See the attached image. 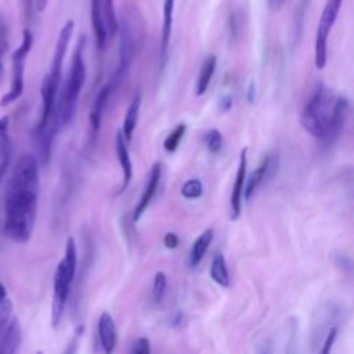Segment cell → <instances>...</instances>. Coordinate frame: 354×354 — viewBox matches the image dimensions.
I'll return each mask as SVG.
<instances>
[{
	"instance_id": "36",
	"label": "cell",
	"mask_w": 354,
	"mask_h": 354,
	"mask_svg": "<svg viewBox=\"0 0 354 354\" xmlns=\"http://www.w3.org/2000/svg\"><path fill=\"white\" fill-rule=\"evenodd\" d=\"M181 322H183V313L178 311V313L174 314V318L171 319V326H173V328H178Z\"/></svg>"
},
{
	"instance_id": "33",
	"label": "cell",
	"mask_w": 354,
	"mask_h": 354,
	"mask_svg": "<svg viewBox=\"0 0 354 354\" xmlns=\"http://www.w3.org/2000/svg\"><path fill=\"white\" fill-rule=\"evenodd\" d=\"M178 236L174 232H167L163 238V243L167 249H176L178 246Z\"/></svg>"
},
{
	"instance_id": "9",
	"label": "cell",
	"mask_w": 354,
	"mask_h": 354,
	"mask_svg": "<svg viewBox=\"0 0 354 354\" xmlns=\"http://www.w3.org/2000/svg\"><path fill=\"white\" fill-rule=\"evenodd\" d=\"M133 59V40H131V33L129 29V25L124 22L120 28V46H119V62L118 68L113 73V77L111 79V84L116 87L119 82L123 79L124 73L127 72L130 64Z\"/></svg>"
},
{
	"instance_id": "15",
	"label": "cell",
	"mask_w": 354,
	"mask_h": 354,
	"mask_svg": "<svg viewBox=\"0 0 354 354\" xmlns=\"http://www.w3.org/2000/svg\"><path fill=\"white\" fill-rule=\"evenodd\" d=\"M10 118H0V184L6 177V173L11 160V140H10Z\"/></svg>"
},
{
	"instance_id": "8",
	"label": "cell",
	"mask_w": 354,
	"mask_h": 354,
	"mask_svg": "<svg viewBox=\"0 0 354 354\" xmlns=\"http://www.w3.org/2000/svg\"><path fill=\"white\" fill-rule=\"evenodd\" d=\"M350 115V102L346 97H336L333 106H332V112L329 116V122L325 130L324 137L321 138L326 145H332L342 134L346 122L348 119Z\"/></svg>"
},
{
	"instance_id": "19",
	"label": "cell",
	"mask_w": 354,
	"mask_h": 354,
	"mask_svg": "<svg viewBox=\"0 0 354 354\" xmlns=\"http://www.w3.org/2000/svg\"><path fill=\"white\" fill-rule=\"evenodd\" d=\"M213 241V230L212 228H207L192 243V248H191V252H189V256H188V264L191 268H195L196 266H199V263L202 261V259L205 257L207 249H209V245L212 243Z\"/></svg>"
},
{
	"instance_id": "23",
	"label": "cell",
	"mask_w": 354,
	"mask_h": 354,
	"mask_svg": "<svg viewBox=\"0 0 354 354\" xmlns=\"http://www.w3.org/2000/svg\"><path fill=\"white\" fill-rule=\"evenodd\" d=\"M210 277L217 285H220L223 288L230 286V274H228L225 259L221 253H214V256L212 259Z\"/></svg>"
},
{
	"instance_id": "17",
	"label": "cell",
	"mask_w": 354,
	"mask_h": 354,
	"mask_svg": "<svg viewBox=\"0 0 354 354\" xmlns=\"http://www.w3.org/2000/svg\"><path fill=\"white\" fill-rule=\"evenodd\" d=\"M176 0H163L162 10V28H160V57L165 59L170 37H171V25H173V11Z\"/></svg>"
},
{
	"instance_id": "1",
	"label": "cell",
	"mask_w": 354,
	"mask_h": 354,
	"mask_svg": "<svg viewBox=\"0 0 354 354\" xmlns=\"http://www.w3.org/2000/svg\"><path fill=\"white\" fill-rule=\"evenodd\" d=\"M39 196V163L36 156L25 153L8 177L4 195L3 234L15 243L30 239Z\"/></svg>"
},
{
	"instance_id": "4",
	"label": "cell",
	"mask_w": 354,
	"mask_h": 354,
	"mask_svg": "<svg viewBox=\"0 0 354 354\" xmlns=\"http://www.w3.org/2000/svg\"><path fill=\"white\" fill-rule=\"evenodd\" d=\"M77 267V252L75 239L69 236L65 242L64 257L59 260L54 272L53 281V301H51V324L57 328L62 319L65 306L71 293Z\"/></svg>"
},
{
	"instance_id": "13",
	"label": "cell",
	"mask_w": 354,
	"mask_h": 354,
	"mask_svg": "<svg viewBox=\"0 0 354 354\" xmlns=\"http://www.w3.org/2000/svg\"><path fill=\"white\" fill-rule=\"evenodd\" d=\"M98 337L102 350L109 354L115 350L118 342V330L115 321L109 313H102L98 318Z\"/></svg>"
},
{
	"instance_id": "30",
	"label": "cell",
	"mask_w": 354,
	"mask_h": 354,
	"mask_svg": "<svg viewBox=\"0 0 354 354\" xmlns=\"http://www.w3.org/2000/svg\"><path fill=\"white\" fill-rule=\"evenodd\" d=\"M7 47H8V25L6 22L4 17L0 15V82L3 77V72H4L3 55L7 51Z\"/></svg>"
},
{
	"instance_id": "10",
	"label": "cell",
	"mask_w": 354,
	"mask_h": 354,
	"mask_svg": "<svg viewBox=\"0 0 354 354\" xmlns=\"http://www.w3.org/2000/svg\"><path fill=\"white\" fill-rule=\"evenodd\" d=\"M246 165H248V148H243L239 155V165H238L236 177H235L232 192H231V201H230L231 220H236L241 214L242 194H243V187L246 180Z\"/></svg>"
},
{
	"instance_id": "39",
	"label": "cell",
	"mask_w": 354,
	"mask_h": 354,
	"mask_svg": "<svg viewBox=\"0 0 354 354\" xmlns=\"http://www.w3.org/2000/svg\"><path fill=\"white\" fill-rule=\"evenodd\" d=\"M7 297V290H6V286L0 282V301L4 300Z\"/></svg>"
},
{
	"instance_id": "25",
	"label": "cell",
	"mask_w": 354,
	"mask_h": 354,
	"mask_svg": "<svg viewBox=\"0 0 354 354\" xmlns=\"http://www.w3.org/2000/svg\"><path fill=\"white\" fill-rule=\"evenodd\" d=\"M166 289H167L166 274L162 271L155 272L153 281H152V299L155 300V303H160L163 300Z\"/></svg>"
},
{
	"instance_id": "38",
	"label": "cell",
	"mask_w": 354,
	"mask_h": 354,
	"mask_svg": "<svg viewBox=\"0 0 354 354\" xmlns=\"http://www.w3.org/2000/svg\"><path fill=\"white\" fill-rule=\"evenodd\" d=\"M248 101L249 102H253V100H254V83L252 82L250 84H249V88H248Z\"/></svg>"
},
{
	"instance_id": "14",
	"label": "cell",
	"mask_w": 354,
	"mask_h": 354,
	"mask_svg": "<svg viewBox=\"0 0 354 354\" xmlns=\"http://www.w3.org/2000/svg\"><path fill=\"white\" fill-rule=\"evenodd\" d=\"M113 90H115V87L111 83H108L106 86H104L98 91V94H97V97L94 100V104H93V108H91V112H90V116H88L93 137H95L98 134L100 129H101V120H102L104 108H105L106 101H108V98H109V95L112 94Z\"/></svg>"
},
{
	"instance_id": "32",
	"label": "cell",
	"mask_w": 354,
	"mask_h": 354,
	"mask_svg": "<svg viewBox=\"0 0 354 354\" xmlns=\"http://www.w3.org/2000/svg\"><path fill=\"white\" fill-rule=\"evenodd\" d=\"M130 353L133 354H148L151 353V344H149V340L147 337H138L131 348H130Z\"/></svg>"
},
{
	"instance_id": "26",
	"label": "cell",
	"mask_w": 354,
	"mask_h": 354,
	"mask_svg": "<svg viewBox=\"0 0 354 354\" xmlns=\"http://www.w3.org/2000/svg\"><path fill=\"white\" fill-rule=\"evenodd\" d=\"M185 130H187V126H185L184 123L178 124L177 127H174V129L171 130V133H170V134L166 137V140L163 141V147H165V149H166L167 152H170V153L176 152V149L178 148V144H180V141H181V138H183Z\"/></svg>"
},
{
	"instance_id": "31",
	"label": "cell",
	"mask_w": 354,
	"mask_h": 354,
	"mask_svg": "<svg viewBox=\"0 0 354 354\" xmlns=\"http://www.w3.org/2000/svg\"><path fill=\"white\" fill-rule=\"evenodd\" d=\"M336 336H337V326L333 325V326H330L328 329V332L325 335V339H324V343H322L324 346L321 348L322 354H328L332 350V346H333V343L336 340Z\"/></svg>"
},
{
	"instance_id": "20",
	"label": "cell",
	"mask_w": 354,
	"mask_h": 354,
	"mask_svg": "<svg viewBox=\"0 0 354 354\" xmlns=\"http://www.w3.org/2000/svg\"><path fill=\"white\" fill-rule=\"evenodd\" d=\"M268 165H270V153H267L261 158L259 167L249 176L248 183L243 187V194H242V196H245L246 201L250 199V196L256 192L259 185L268 177Z\"/></svg>"
},
{
	"instance_id": "24",
	"label": "cell",
	"mask_w": 354,
	"mask_h": 354,
	"mask_svg": "<svg viewBox=\"0 0 354 354\" xmlns=\"http://www.w3.org/2000/svg\"><path fill=\"white\" fill-rule=\"evenodd\" d=\"M102 19H104L106 36L113 37L119 30V22L115 11V0L102 1Z\"/></svg>"
},
{
	"instance_id": "12",
	"label": "cell",
	"mask_w": 354,
	"mask_h": 354,
	"mask_svg": "<svg viewBox=\"0 0 354 354\" xmlns=\"http://www.w3.org/2000/svg\"><path fill=\"white\" fill-rule=\"evenodd\" d=\"M115 148H116V155H118L119 165H120L122 171H123V181H122L120 188L116 192V195H120V194H123L127 189V187L130 185L131 177H133V163H131V159H130V155H129V149H127V145H126V140L123 138L122 130H119L116 133Z\"/></svg>"
},
{
	"instance_id": "35",
	"label": "cell",
	"mask_w": 354,
	"mask_h": 354,
	"mask_svg": "<svg viewBox=\"0 0 354 354\" xmlns=\"http://www.w3.org/2000/svg\"><path fill=\"white\" fill-rule=\"evenodd\" d=\"M231 106H232V97L231 95H224L220 101V108L227 112V111L231 109Z\"/></svg>"
},
{
	"instance_id": "16",
	"label": "cell",
	"mask_w": 354,
	"mask_h": 354,
	"mask_svg": "<svg viewBox=\"0 0 354 354\" xmlns=\"http://www.w3.org/2000/svg\"><path fill=\"white\" fill-rule=\"evenodd\" d=\"M22 340V329H21V324L19 319L17 317H11L4 336L1 339V344H0V354H12L18 350L19 344Z\"/></svg>"
},
{
	"instance_id": "28",
	"label": "cell",
	"mask_w": 354,
	"mask_h": 354,
	"mask_svg": "<svg viewBox=\"0 0 354 354\" xmlns=\"http://www.w3.org/2000/svg\"><path fill=\"white\" fill-rule=\"evenodd\" d=\"M203 194V184L199 178H191L181 187V195L187 199H196Z\"/></svg>"
},
{
	"instance_id": "21",
	"label": "cell",
	"mask_w": 354,
	"mask_h": 354,
	"mask_svg": "<svg viewBox=\"0 0 354 354\" xmlns=\"http://www.w3.org/2000/svg\"><path fill=\"white\" fill-rule=\"evenodd\" d=\"M140 106H141V94L137 91L130 104H129V108L126 111V115H124V120H123V130H122V134H123V138L126 140V142H129L133 137V133L136 130V126H137V120H138V112H140Z\"/></svg>"
},
{
	"instance_id": "7",
	"label": "cell",
	"mask_w": 354,
	"mask_h": 354,
	"mask_svg": "<svg viewBox=\"0 0 354 354\" xmlns=\"http://www.w3.org/2000/svg\"><path fill=\"white\" fill-rule=\"evenodd\" d=\"M343 0H326L322 14L318 21L317 35H315V66L317 69H324L328 58V37L330 29L333 28L339 11L342 8Z\"/></svg>"
},
{
	"instance_id": "34",
	"label": "cell",
	"mask_w": 354,
	"mask_h": 354,
	"mask_svg": "<svg viewBox=\"0 0 354 354\" xmlns=\"http://www.w3.org/2000/svg\"><path fill=\"white\" fill-rule=\"evenodd\" d=\"M286 0H267V7L271 12H278L283 4H285Z\"/></svg>"
},
{
	"instance_id": "3",
	"label": "cell",
	"mask_w": 354,
	"mask_h": 354,
	"mask_svg": "<svg viewBox=\"0 0 354 354\" xmlns=\"http://www.w3.org/2000/svg\"><path fill=\"white\" fill-rule=\"evenodd\" d=\"M84 44H86V39L84 36H80L73 51L68 79L55 104V109H57V115L61 122V126H66L72 122L75 116L76 105H77V98L80 95V91L86 80V64L83 58Z\"/></svg>"
},
{
	"instance_id": "5",
	"label": "cell",
	"mask_w": 354,
	"mask_h": 354,
	"mask_svg": "<svg viewBox=\"0 0 354 354\" xmlns=\"http://www.w3.org/2000/svg\"><path fill=\"white\" fill-rule=\"evenodd\" d=\"M335 102V95L330 88L318 82L303 106L300 123L303 129L315 138H322L329 122L332 106Z\"/></svg>"
},
{
	"instance_id": "27",
	"label": "cell",
	"mask_w": 354,
	"mask_h": 354,
	"mask_svg": "<svg viewBox=\"0 0 354 354\" xmlns=\"http://www.w3.org/2000/svg\"><path fill=\"white\" fill-rule=\"evenodd\" d=\"M203 144L206 149L212 153H216L223 147V136L217 129H210L203 134Z\"/></svg>"
},
{
	"instance_id": "37",
	"label": "cell",
	"mask_w": 354,
	"mask_h": 354,
	"mask_svg": "<svg viewBox=\"0 0 354 354\" xmlns=\"http://www.w3.org/2000/svg\"><path fill=\"white\" fill-rule=\"evenodd\" d=\"M47 4H48V0H35V7H36V11L39 12H43Z\"/></svg>"
},
{
	"instance_id": "29",
	"label": "cell",
	"mask_w": 354,
	"mask_h": 354,
	"mask_svg": "<svg viewBox=\"0 0 354 354\" xmlns=\"http://www.w3.org/2000/svg\"><path fill=\"white\" fill-rule=\"evenodd\" d=\"M11 317H12V303L10 301V299L6 297L4 300L0 301V344Z\"/></svg>"
},
{
	"instance_id": "6",
	"label": "cell",
	"mask_w": 354,
	"mask_h": 354,
	"mask_svg": "<svg viewBox=\"0 0 354 354\" xmlns=\"http://www.w3.org/2000/svg\"><path fill=\"white\" fill-rule=\"evenodd\" d=\"M33 46V35L29 28H25L22 32V41L18 46V48L12 53L11 62H12V69H11V84L10 90L1 97L0 105L6 106L10 105L11 102L17 101L22 93H24V76H25V61L32 50Z\"/></svg>"
},
{
	"instance_id": "11",
	"label": "cell",
	"mask_w": 354,
	"mask_h": 354,
	"mask_svg": "<svg viewBox=\"0 0 354 354\" xmlns=\"http://www.w3.org/2000/svg\"><path fill=\"white\" fill-rule=\"evenodd\" d=\"M160 173H162V166L159 162L153 163L152 167H151V171H149V176H148V183H147V187L142 192V195L140 196V201L133 212V221H138L140 217L144 214V212L147 210V207L149 206L152 198L155 196V192L158 189V185H159V180H160Z\"/></svg>"
},
{
	"instance_id": "18",
	"label": "cell",
	"mask_w": 354,
	"mask_h": 354,
	"mask_svg": "<svg viewBox=\"0 0 354 354\" xmlns=\"http://www.w3.org/2000/svg\"><path fill=\"white\" fill-rule=\"evenodd\" d=\"M102 1L104 0H91V25L94 32V39L98 50H104L106 46V30L102 19Z\"/></svg>"
},
{
	"instance_id": "22",
	"label": "cell",
	"mask_w": 354,
	"mask_h": 354,
	"mask_svg": "<svg viewBox=\"0 0 354 354\" xmlns=\"http://www.w3.org/2000/svg\"><path fill=\"white\" fill-rule=\"evenodd\" d=\"M216 62H217V59H216V55H213V54L207 55L206 59L203 61L199 75H198V79H196V86H195L196 95H203L206 93L209 83L216 71Z\"/></svg>"
},
{
	"instance_id": "2",
	"label": "cell",
	"mask_w": 354,
	"mask_h": 354,
	"mask_svg": "<svg viewBox=\"0 0 354 354\" xmlns=\"http://www.w3.org/2000/svg\"><path fill=\"white\" fill-rule=\"evenodd\" d=\"M73 29H75V22L72 19H69L64 24V26L61 28V30L58 33L51 65H50L47 75L43 79L41 88H40L41 113H40L37 124L33 129V134H37L41 130H44L47 123L55 115L57 95L59 91V84H61V77H62V65H64V59H65V54H66L69 41L73 35Z\"/></svg>"
}]
</instances>
